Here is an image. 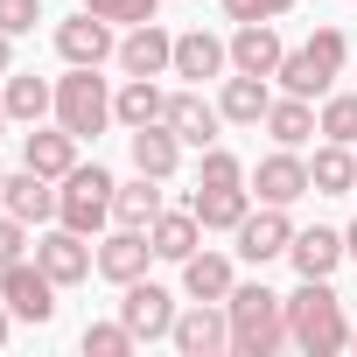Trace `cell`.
<instances>
[{
    "label": "cell",
    "mask_w": 357,
    "mask_h": 357,
    "mask_svg": "<svg viewBox=\"0 0 357 357\" xmlns=\"http://www.w3.org/2000/svg\"><path fill=\"white\" fill-rule=\"evenodd\" d=\"M280 301H287V343H294V350H308V357L350 350V322H343V301H336L329 280H301V287L280 294Z\"/></svg>",
    "instance_id": "cell-1"
},
{
    "label": "cell",
    "mask_w": 357,
    "mask_h": 357,
    "mask_svg": "<svg viewBox=\"0 0 357 357\" xmlns=\"http://www.w3.org/2000/svg\"><path fill=\"white\" fill-rule=\"evenodd\" d=\"M225 315H231V357H273L287 343V301L259 280H238Z\"/></svg>",
    "instance_id": "cell-2"
},
{
    "label": "cell",
    "mask_w": 357,
    "mask_h": 357,
    "mask_svg": "<svg viewBox=\"0 0 357 357\" xmlns=\"http://www.w3.org/2000/svg\"><path fill=\"white\" fill-rule=\"evenodd\" d=\"M112 168H98V161H77L63 183H56V225H70V231H84V238H98L105 225H112Z\"/></svg>",
    "instance_id": "cell-3"
},
{
    "label": "cell",
    "mask_w": 357,
    "mask_h": 357,
    "mask_svg": "<svg viewBox=\"0 0 357 357\" xmlns=\"http://www.w3.org/2000/svg\"><path fill=\"white\" fill-rule=\"evenodd\" d=\"M56 126H70L77 140H98L112 126V91H105L98 63H70L56 77Z\"/></svg>",
    "instance_id": "cell-4"
},
{
    "label": "cell",
    "mask_w": 357,
    "mask_h": 357,
    "mask_svg": "<svg viewBox=\"0 0 357 357\" xmlns=\"http://www.w3.org/2000/svg\"><path fill=\"white\" fill-rule=\"evenodd\" d=\"M175 315H183V308H175V294H168L161 280H147V273H140V280H126V287H119V322H126L140 343H161V336L175 329Z\"/></svg>",
    "instance_id": "cell-5"
},
{
    "label": "cell",
    "mask_w": 357,
    "mask_h": 357,
    "mask_svg": "<svg viewBox=\"0 0 357 357\" xmlns=\"http://www.w3.org/2000/svg\"><path fill=\"white\" fill-rule=\"evenodd\" d=\"M36 266H43L56 287H77V280L98 273V245H91L84 231H70V225H50V231L36 238Z\"/></svg>",
    "instance_id": "cell-6"
},
{
    "label": "cell",
    "mask_w": 357,
    "mask_h": 357,
    "mask_svg": "<svg viewBox=\"0 0 357 357\" xmlns=\"http://www.w3.org/2000/svg\"><path fill=\"white\" fill-rule=\"evenodd\" d=\"M0 301L15 308V322H36V329L56 315V280L36 266V252L15 259V266H0Z\"/></svg>",
    "instance_id": "cell-7"
},
{
    "label": "cell",
    "mask_w": 357,
    "mask_h": 357,
    "mask_svg": "<svg viewBox=\"0 0 357 357\" xmlns=\"http://www.w3.org/2000/svg\"><path fill=\"white\" fill-rule=\"evenodd\" d=\"M245 190H252L259 204H301V197H315V183H308V154H301V147H273V154L245 175Z\"/></svg>",
    "instance_id": "cell-8"
},
{
    "label": "cell",
    "mask_w": 357,
    "mask_h": 357,
    "mask_svg": "<svg viewBox=\"0 0 357 357\" xmlns=\"http://www.w3.org/2000/svg\"><path fill=\"white\" fill-rule=\"evenodd\" d=\"M168 343L183 350V357H225V350H231V315H225V301H190L183 315H175Z\"/></svg>",
    "instance_id": "cell-9"
},
{
    "label": "cell",
    "mask_w": 357,
    "mask_h": 357,
    "mask_svg": "<svg viewBox=\"0 0 357 357\" xmlns=\"http://www.w3.org/2000/svg\"><path fill=\"white\" fill-rule=\"evenodd\" d=\"M231 238H238V259H245V266H266V259H287L294 218H287V204H259V211H245V225H238Z\"/></svg>",
    "instance_id": "cell-10"
},
{
    "label": "cell",
    "mask_w": 357,
    "mask_h": 357,
    "mask_svg": "<svg viewBox=\"0 0 357 357\" xmlns=\"http://www.w3.org/2000/svg\"><path fill=\"white\" fill-rule=\"evenodd\" d=\"M126 77H168L175 70V36L161 29V22H133L126 36H119V56H112Z\"/></svg>",
    "instance_id": "cell-11"
},
{
    "label": "cell",
    "mask_w": 357,
    "mask_h": 357,
    "mask_svg": "<svg viewBox=\"0 0 357 357\" xmlns=\"http://www.w3.org/2000/svg\"><path fill=\"white\" fill-rule=\"evenodd\" d=\"M168 77H190V84H225L231 77V43L211 36V29H190V36H175V70Z\"/></svg>",
    "instance_id": "cell-12"
},
{
    "label": "cell",
    "mask_w": 357,
    "mask_h": 357,
    "mask_svg": "<svg viewBox=\"0 0 357 357\" xmlns=\"http://www.w3.org/2000/svg\"><path fill=\"white\" fill-rule=\"evenodd\" d=\"M56 56L63 63H105V56H119V36H112V22L77 8L70 22H56Z\"/></svg>",
    "instance_id": "cell-13"
},
{
    "label": "cell",
    "mask_w": 357,
    "mask_h": 357,
    "mask_svg": "<svg viewBox=\"0 0 357 357\" xmlns=\"http://www.w3.org/2000/svg\"><path fill=\"white\" fill-rule=\"evenodd\" d=\"M147 266H154V238H147V231L119 225V231H105V238H98V280L126 287V280H140Z\"/></svg>",
    "instance_id": "cell-14"
},
{
    "label": "cell",
    "mask_w": 357,
    "mask_h": 357,
    "mask_svg": "<svg viewBox=\"0 0 357 357\" xmlns=\"http://www.w3.org/2000/svg\"><path fill=\"white\" fill-rule=\"evenodd\" d=\"M175 133H183V147H218V126L225 112L204 98V84H183V91H168V112H161Z\"/></svg>",
    "instance_id": "cell-15"
},
{
    "label": "cell",
    "mask_w": 357,
    "mask_h": 357,
    "mask_svg": "<svg viewBox=\"0 0 357 357\" xmlns=\"http://www.w3.org/2000/svg\"><path fill=\"white\" fill-rule=\"evenodd\" d=\"M77 147H84V140H77L70 126H29V133H22V168L63 183V175L77 168Z\"/></svg>",
    "instance_id": "cell-16"
},
{
    "label": "cell",
    "mask_w": 357,
    "mask_h": 357,
    "mask_svg": "<svg viewBox=\"0 0 357 357\" xmlns=\"http://www.w3.org/2000/svg\"><path fill=\"white\" fill-rule=\"evenodd\" d=\"M280 56H287V43H280L273 22H238V36H231V70H245V77H273Z\"/></svg>",
    "instance_id": "cell-17"
},
{
    "label": "cell",
    "mask_w": 357,
    "mask_h": 357,
    "mask_svg": "<svg viewBox=\"0 0 357 357\" xmlns=\"http://www.w3.org/2000/svg\"><path fill=\"white\" fill-rule=\"evenodd\" d=\"M287 259H294V273H301V280H329V273L350 259V245H343V231H329V225H308V231H294Z\"/></svg>",
    "instance_id": "cell-18"
},
{
    "label": "cell",
    "mask_w": 357,
    "mask_h": 357,
    "mask_svg": "<svg viewBox=\"0 0 357 357\" xmlns=\"http://www.w3.org/2000/svg\"><path fill=\"white\" fill-rule=\"evenodd\" d=\"M0 211H15L22 225H56V183L36 168H15L8 190H0Z\"/></svg>",
    "instance_id": "cell-19"
},
{
    "label": "cell",
    "mask_w": 357,
    "mask_h": 357,
    "mask_svg": "<svg viewBox=\"0 0 357 357\" xmlns=\"http://www.w3.org/2000/svg\"><path fill=\"white\" fill-rule=\"evenodd\" d=\"M0 98H8L15 126H43V119H56V84L36 77V70H8V77H0Z\"/></svg>",
    "instance_id": "cell-20"
},
{
    "label": "cell",
    "mask_w": 357,
    "mask_h": 357,
    "mask_svg": "<svg viewBox=\"0 0 357 357\" xmlns=\"http://www.w3.org/2000/svg\"><path fill=\"white\" fill-rule=\"evenodd\" d=\"M252 204H259V197H252L245 183H231V190H211V183H197V190H190V211H197V225H204V231H238Z\"/></svg>",
    "instance_id": "cell-21"
},
{
    "label": "cell",
    "mask_w": 357,
    "mask_h": 357,
    "mask_svg": "<svg viewBox=\"0 0 357 357\" xmlns=\"http://www.w3.org/2000/svg\"><path fill=\"white\" fill-rule=\"evenodd\" d=\"M231 287H238V266H231V252H190L183 259V294L190 301H231Z\"/></svg>",
    "instance_id": "cell-22"
},
{
    "label": "cell",
    "mask_w": 357,
    "mask_h": 357,
    "mask_svg": "<svg viewBox=\"0 0 357 357\" xmlns=\"http://www.w3.org/2000/svg\"><path fill=\"white\" fill-rule=\"evenodd\" d=\"M266 105H273V77H245V70H231V77H225V91H218L225 126H259V119H266Z\"/></svg>",
    "instance_id": "cell-23"
},
{
    "label": "cell",
    "mask_w": 357,
    "mask_h": 357,
    "mask_svg": "<svg viewBox=\"0 0 357 357\" xmlns=\"http://www.w3.org/2000/svg\"><path fill=\"white\" fill-rule=\"evenodd\" d=\"M133 168H140V175H161V183H168V175L183 168V133H175L168 119L133 126Z\"/></svg>",
    "instance_id": "cell-24"
},
{
    "label": "cell",
    "mask_w": 357,
    "mask_h": 357,
    "mask_svg": "<svg viewBox=\"0 0 357 357\" xmlns=\"http://www.w3.org/2000/svg\"><path fill=\"white\" fill-rule=\"evenodd\" d=\"M161 211H168V197H161V175H140V168H133V183H119V190H112V225H133V231H147Z\"/></svg>",
    "instance_id": "cell-25"
},
{
    "label": "cell",
    "mask_w": 357,
    "mask_h": 357,
    "mask_svg": "<svg viewBox=\"0 0 357 357\" xmlns=\"http://www.w3.org/2000/svg\"><path fill=\"white\" fill-rule=\"evenodd\" d=\"M259 126L273 133V147H308V140L322 133V126H315V98H294V91H280Z\"/></svg>",
    "instance_id": "cell-26"
},
{
    "label": "cell",
    "mask_w": 357,
    "mask_h": 357,
    "mask_svg": "<svg viewBox=\"0 0 357 357\" xmlns=\"http://www.w3.org/2000/svg\"><path fill=\"white\" fill-rule=\"evenodd\" d=\"M147 238H154V259H168V266H183L197 245H204V225H197V211L183 204V211H161L154 225H147Z\"/></svg>",
    "instance_id": "cell-27"
},
{
    "label": "cell",
    "mask_w": 357,
    "mask_h": 357,
    "mask_svg": "<svg viewBox=\"0 0 357 357\" xmlns=\"http://www.w3.org/2000/svg\"><path fill=\"white\" fill-rule=\"evenodd\" d=\"M308 183H315V197H350V190H357V147L322 140V147L308 154Z\"/></svg>",
    "instance_id": "cell-28"
},
{
    "label": "cell",
    "mask_w": 357,
    "mask_h": 357,
    "mask_svg": "<svg viewBox=\"0 0 357 357\" xmlns=\"http://www.w3.org/2000/svg\"><path fill=\"white\" fill-rule=\"evenodd\" d=\"M161 112H168V91H161L154 77H126V84L112 91V126H126V133H133V126H154Z\"/></svg>",
    "instance_id": "cell-29"
},
{
    "label": "cell",
    "mask_w": 357,
    "mask_h": 357,
    "mask_svg": "<svg viewBox=\"0 0 357 357\" xmlns=\"http://www.w3.org/2000/svg\"><path fill=\"white\" fill-rule=\"evenodd\" d=\"M273 84H280V91H294V98H329V91H336V77H329L308 50H287V56H280V70H273Z\"/></svg>",
    "instance_id": "cell-30"
},
{
    "label": "cell",
    "mask_w": 357,
    "mask_h": 357,
    "mask_svg": "<svg viewBox=\"0 0 357 357\" xmlns=\"http://www.w3.org/2000/svg\"><path fill=\"white\" fill-rule=\"evenodd\" d=\"M315 126H322V140L357 147V91H329V98L315 105Z\"/></svg>",
    "instance_id": "cell-31"
},
{
    "label": "cell",
    "mask_w": 357,
    "mask_h": 357,
    "mask_svg": "<svg viewBox=\"0 0 357 357\" xmlns=\"http://www.w3.org/2000/svg\"><path fill=\"white\" fill-rule=\"evenodd\" d=\"M77 343H84V357H133V350H140V336H133L126 322H84Z\"/></svg>",
    "instance_id": "cell-32"
},
{
    "label": "cell",
    "mask_w": 357,
    "mask_h": 357,
    "mask_svg": "<svg viewBox=\"0 0 357 357\" xmlns=\"http://www.w3.org/2000/svg\"><path fill=\"white\" fill-rule=\"evenodd\" d=\"M245 161L231 154V147H204V161H197V183H211V190H231V183H245Z\"/></svg>",
    "instance_id": "cell-33"
},
{
    "label": "cell",
    "mask_w": 357,
    "mask_h": 357,
    "mask_svg": "<svg viewBox=\"0 0 357 357\" xmlns=\"http://www.w3.org/2000/svg\"><path fill=\"white\" fill-rule=\"evenodd\" d=\"M84 8L98 22H112V29H133V22H154L161 15V0H84Z\"/></svg>",
    "instance_id": "cell-34"
},
{
    "label": "cell",
    "mask_w": 357,
    "mask_h": 357,
    "mask_svg": "<svg viewBox=\"0 0 357 357\" xmlns=\"http://www.w3.org/2000/svg\"><path fill=\"white\" fill-rule=\"evenodd\" d=\"M36 245H29V225L15 218V211H0V266H15V259H29Z\"/></svg>",
    "instance_id": "cell-35"
},
{
    "label": "cell",
    "mask_w": 357,
    "mask_h": 357,
    "mask_svg": "<svg viewBox=\"0 0 357 357\" xmlns=\"http://www.w3.org/2000/svg\"><path fill=\"white\" fill-rule=\"evenodd\" d=\"M43 22V0H0V36H29Z\"/></svg>",
    "instance_id": "cell-36"
},
{
    "label": "cell",
    "mask_w": 357,
    "mask_h": 357,
    "mask_svg": "<svg viewBox=\"0 0 357 357\" xmlns=\"http://www.w3.org/2000/svg\"><path fill=\"white\" fill-rule=\"evenodd\" d=\"M294 0H225V22H280Z\"/></svg>",
    "instance_id": "cell-37"
},
{
    "label": "cell",
    "mask_w": 357,
    "mask_h": 357,
    "mask_svg": "<svg viewBox=\"0 0 357 357\" xmlns=\"http://www.w3.org/2000/svg\"><path fill=\"white\" fill-rule=\"evenodd\" d=\"M8 336H15V308L0 301V350H8Z\"/></svg>",
    "instance_id": "cell-38"
},
{
    "label": "cell",
    "mask_w": 357,
    "mask_h": 357,
    "mask_svg": "<svg viewBox=\"0 0 357 357\" xmlns=\"http://www.w3.org/2000/svg\"><path fill=\"white\" fill-rule=\"evenodd\" d=\"M15 70V36H0V77Z\"/></svg>",
    "instance_id": "cell-39"
},
{
    "label": "cell",
    "mask_w": 357,
    "mask_h": 357,
    "mask_svg": "<svg viewBox=\"0 0 357 357\" xmlns=\"http://www.w3.org/2000/svg\"><path fill=\"white\" fill-rule=\"evenodd\" d=\"M343 245H350V259H357V218H350V231H343Z\"/></svg>",
    "instance_id": "cell-40"
},
{
    "label": "cell",
    "mask_w": 357,
    "mask_h": 357,
    "mask_svg": "<svg viewBox=\"0 0 357 357\" xmlns=\"http://www.w3.org/2000/svg\"><path fill=\"white\" fill-rule=\"evenodd\" d=\"M8 126H15V112H8V98H0V133H8Z\"/></svg>",
    "instance_id": "cell-41"
},
{
    "label": "cell",
    "mask_w": 357,
    "mask_h": 357,
    "mask_svg": "<svg viewBox=\"0 0 357 357\" xmlns=\"http://www.w3.org/2000/svg\"><path fill=\"white\" fill-rule=\"evenodd\" d=\"M0 190H8V168H0Z\"/></svg>",
    "instance_id": "cell-42"
},
{
    "label": "cell",
    "mask_w": 357,
    "mask_h": 357,
    "mask_svg": "<svg viewBox=\"0 0 357 357\" xmlns=\"http://www.w3.org/2000/svg\"><path fill=\"white\" fill-rule=\"evenodd\" d=\"M350 350H357V329H350Z\"/></svg>",
    "instance_id": "cell-43"
}]
</instances>
